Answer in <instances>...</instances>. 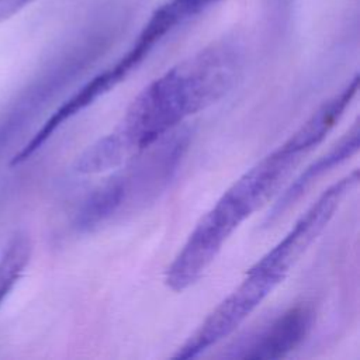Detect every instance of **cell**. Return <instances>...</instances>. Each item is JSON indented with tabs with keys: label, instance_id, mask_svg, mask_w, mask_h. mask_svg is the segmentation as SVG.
Instances as JSON below:
<instances>
[{
	"label": "cell",
	"instance_id": "obj_1",
	"mask_svg": "<svg viewBox=\"0 0 360 360\" xmlns=\"http://www.w3.org/2000/svg\"><path fill=\"white\" fill-rule=\"evenodd\" d=\"M242 70L235 42H215L150 82L131 101L117 127L75 162L79 174L117 169L176 131L191 115L221 100Z\"/></svg>",
	"mask_w": 360,
	"mask_h": 360
},
{
	"label": "cell",
	"instance_id": "obj_2",
	"mask_svg": "<svg viewBox=\"0 0 360 360\" xmlns=\"http://www.w3.org/2000/svg\"><path fill=\"white\" fill-rule=\"evenodd\" d=\"M340 118L323 101L284 142L238 177L200 218L165 271L166 285L181 292L195 284L233 232L277 193L298 162L314 150Z\"/></svg>",
	"mask_w": 360,
	"mask_h": 360
},
{
	"label": "cell",
	"instance_id": "obj_3",
	"mask_svg": "<svg viewBox=\"0 0 360 360\" xmlns=\"http://www.w3.org/2000/svg\"><path fill=\"white\" fill-rule=\"evenodd\" d=\"M356 184L357 176L352 172L323 190L292 228L248 269L236 288L207 315L173 357H197L231 336L287 277L300 257L328 226L343 198Z\"/></svg>",
	"mask_w": 360,
	"mask_h": 360
},
{
	"label": "cell",
	"instance_id": "obj_4",
	"mask_svg": "<svg viewBox=\"0 0 360 360\" xmlns=\"http://www.w3.org/2000/svg\"><path fill=\"white\" fill-rule=\"evenodd\" d=\"M190 134L179 128L129 159L80 205L75 225L93 231L153 201L176 174L188 149Z\"/></svg>",
	"mask_w": 360,
	"mask_h": 360
},
{
	"label": "cell",
	"instance_id": "obj_5",
	"mask_svg": "<svg viewBox=\"0 0 360 360\" xmlns=\"http://www.w3.org/2000/svg\"><path fill=\"white\" fill-rule=\"evenodd\" d=\"M316 312L302 302L284 309L264 325L236 339L224 357L228 359H281L304 343L315 325Z\"/></svg>",
	"mask_w": 360,
	"mask_h": 360
},
{
	"label": "cell",
	"instance_id": "obj_6",
	"mask_svg": "<svg viewBox=\"0 0 360 360\" xmlns=\"http://www.w3.org/2000/svg\"><path fill=\"white\" fill-rule=\"evenodd\" d=\"M360 141V129L359 122H354L353 127L340 138L336 145H333L325 155L319 156L315 162H312L278 197L276 204L271 207L269 215L264 219V225L270 226L280 217H283L305 193L312 187L318 179H321L325 173L340 165L342 162L350 159L359 150Z\"/></svg>",
	"mask_w": 360,
	"mask_h": 360
},
{
	"label": "cell",
	"instance_id": "obj_7",
	"mask_svg": "<svg viewBox=\"0 0 360 360\" xmlns=\"http://www.w3.org/2000/svg\"><path fill=\"white\" fill-rule=\"evenodd\" d=\"M221 0H166L145 22L152 31L166 38Z\"/></svg>",
	"mask_w": 360,
	"mask_h": 360
},
{
	"label": "cell",
	"instance_id": "obj_8",
	"mask_svg": "<svg viewBox=\"0 0 360 360\" xmlns=\"http://www.w3.org/2000/svg\"><path fill=\"white\" fill-rule=\"evenodd\" d=\"M32 253V242L25 232H15L0 253V305L18 283Z\"/></svg>",
	"mask_w": 360,
	"mask_h": 360
}]
</instances>
